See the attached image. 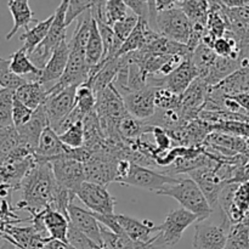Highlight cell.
I'll return each instance as SVG.
<instances>
[{"label":"cell","mask_w":249,"mask_h":249,"mask_svg":"<svg viewBox=\"0 0 249 249\" xmlns=\"http://www.w3.org/2000/svg\"><path fill=\"white\" fill-rule=\"evenodd\" d=\"M94 216L102 226L108 229V230L112 231V232L117 233V235H123L124 233L123 230L121 229V226H119L118 221H117L116 214H111V215H100V214H94Z\"/></svg>","instance_id":"bcb514c9"},{"label":"cell","mask_w":249,"mask_h":249,"mask_svg":"<svg viewBox=\"0 0 249 249\" xmlns=\"http://www.w3.org/2000/svg\"><path fill=\"white\" fill-rule=\"evenodd\" d=\"M68 53H70L68 41L63 40L62 43L55 49V51L53 53L51 57L49 58L45 67L40 71V77H39L38 82L40 83L41 85H45L51 82L57 83L58 80H60L63 72H65L66 66H67Z\"/></svg>","instance_id":"d6986e66"},{"label":"cell","mask_w":249,"mask_h":249,"mask_svg":"<svg viewBox=\"0 0 249 249\" xmlns=\"http://www.w3.org/2000/svg\"><path fill=\"white\" fill-rule=\"evenodd\" d=\"M67 214L71 225L74 226L82 233H84L92 242L96 243L100 248L102 247L101 225L95 219L91 212L71 203L67 208Z\"/></svg>","instance_id":"2e32d148"},{"label":"cell","mask_w":249,"mask_h":249,"mask_svg":"<svg viewBox=\"0 0 249 249\" xmlns=\"http://www.w3.org/2000/svg\"><path fill=\"white\" fill-rule=\"evenodd\" d=\"M102 57H104V46H102L101 36H100L96 22L91 18L87 45H85V62H87L88 70L90 71L91 68L96 67L102 61Z\"/></svg>","instance_id":"d4e9b609"},{"label":"cell","mask_w":249,"mask_h":249,"mask_svg":"<svg viewBox=\"0 0 249 249\" xmlns=\"http://www.w3.org/2000/svg\"><path fill=\"white\" fill-rule=\"evenodd\" d=\"M124 4L128 9L134 12L138 18H142L148 21L150 19V5L148 0H125Z\"/></svg>","instance_id":"7bdbcfd3"},{"label":"cell","mask_w":249,"mask_h":249,"mask_svg":"<svg viewBox=\"0 0 249 249\" xmlns=\"http://www.w3.org/2000/svg\"><path fill=\"white\" fill-rule=\"evenodd\" d=\"M22 142L23 141L15 126L0 128V165L6 162L7 158L22 145Z\"/></svg>","instance_id":"4dcf8cb0"},{"label":"cell","mask_w":249,"mask_h":249,"mask_svg":"<svg viewBox=\"0 0 249 249\" xmlns=\"http://www.w3.org/2000/svg\"><path fill=\"white\" fill-rule=\"evenodd\" d=\"M7 7H9L12 18H14V27L5 36L6 40H11L15 34L17 33V31L22 27L28 29L31 22H38L34 18L33 11L31 10L28 1H26V0H10V1H7Z\"/></svg>","instance_id":"7402d4cb"},{"label":"cell","mask_w":249,"mask_h":249,"mask_svg":"<svg viewBox=\"0 0 249 249\" xmlns=\"http://www.w3.org/2000/svg\"><path fill=\"white\" fill-rule=\"evenodd\" d=\"M180 178L170 177V175L158 173L150 168L140 167V165L131 163L128 177L122 180L119 184L124 185V186H134L138 189L148 190V191L158 194L169 185L177 184Z\"/></svg>","instance_id":"8992f818"},{"label":"cell","mask_w":249,"mask_h":249,"mask_svg":"<svg viewBox=\"0 0 249 249\" xmlns=\"http://www.w3.org/2000/svg\"><path fill=\"white\" fill-rule=\"evenodd\" d=\"M75 196L85 204L88 211L100 215L114 214L116 199L112 197L106 186L84 181L75 192Z\"/></svg>","instance_id":"9c48e42d"},{"label":"cell","mask_w":249,"mask_h":249,"mask_svg":"<svg viewBox=\"0 0 249 249\" xmlns=\"http://www.w3.org/2000/svg\"><path fill=\"white\" fill-rule=\"evenodd\" d=\"M156 109L170 111L180 108V96L164 88H157L155 94Z\"/></svg>","instance_id":"8d00e7d4"},{"label":"cell","mask_w":249,"mask_h":249,"mask_svg":"<svg viewBox=\"0 0 249 249\" xmlns=\"http://www.w3.org/2000/svg\"><path fill=\"white\" fill-rule=\"evenodd\" d=\"M68 0H63L56 11L53 12V19L51 23L50 29L46 34L45 39L36 46L33 50V53L28 56L31 62L36 66L38 70H43L45 65L48 63L49 58L51 57L55 49L66 40V34H67V27L65 24V16L66 10H67Z\"/></svg>","instance_id":"277c9868"},{"label":"cell","mask_w":249,"mask_h":249,"mask_svg":"<svg viewBox=\"0 0 249 249\" xmlns=\"http://www.w3.org/2000/svg\"><path fill=\"white\" fill-rule=\"evenodd\" d=\"M95 104H96V96L89 85L84 83L77 88L74 97V108L77 111H79L85 117L94 111Z\"/></svg>","instance_id":"d6a6232c"},{"label":"cell","mask_w":249,"mask_h":249,"mask_svg":"<svg viewBox=\"0 0 249 249\" xmlns=\"http://www.w3.org/2000/svg\"><path fill=\"white\" fill-rule=\"evenodd\" d=\"M220 160H216V162L212 165L198 168L192 172H190V179L194 180L197 186L201 189L202 194L204 195L206 199L208 201L212 209H215L218 207V199L220 196L224 187L228 185V182L224 181L223 178L218 173V165Z\"/></svg>","instance_id":"30bf717a"},{"label":"cell","mask_w":249,"mask_h":249,"mask_svg":"<svg viewBox=\"0 0 249 249\" xmlns=\"http://www.w3.org/2000/svg\"><path fill=\"white\" fill-rule=\"evenodd\" d=\"M49 163L58 186L75 195L80 185L85 181L83 163L72 160L66 155L53 158Z\"/></svg>","instance_id":"ba28073f"},{"label":"cell","mask_w":249,"mask_h":249,"mask_svg":"<svg viewBox=\"0 0 249 249\" xmlns=\"http://www.w3.org/2000/svg\"><path fill=\"white\" fill-rule=\"evenodd\" d=\"M191 22L179 7L157 12L153 31L160 36L182 45H187L191 36Z\"/></svg>","instance_id":"5b68a950"},{"label":"cell","mask_w":249,"mask_h":249,"mask_svg":"<svg viewBox=\"0 0 249 249\" xmlns=\"http://www.w3.org/2000/svg\"><path fill=\"white\" fill-rule=\"evenodd\" d=\"M125 249H170L168 248L158 237V233H156L148 242H133L129 240Z\"/></svg>","instance_id":"f6af8a7d"},{"label":"cell","mask_w":249,"mask_h":249,"mask_svg":"<svg viewBox=\"0 0 249 249\" xmlns=\"http://www.w3.org/2000/svg\"><path fill=\"white\" fill-rule=\"evenodd\" d=\"M216 57L218 56L214 53L213 49L204 45V44L201 43L195 49L190 58H191V62L194 63L195 68L198 72V78H202V79L206 78V75L211 71L212 66L215 62Z\"/></svg>","instance_id":"f546056e"},{"label":"cell","mask_w":249,"mask_h":249,"mask_svg":"<svg viewBox=\"0 0 249 249\" xmlns=\"http://www.w3.org/2000/svg\"><path fill=\"white\" fill-rule=\"evenodd\" d=\"M116 219L124 235L133 242H148L158 232L157 226L147 219L141 221L123 214H116Z\"/></svg>","instance_id":"e0dca14e"},{"label":"cell","mask_w":249,"mask_h":249,"mask_svg":"<svg viewBox=\"0 0 249 249\" xmlns=\"http://www.w3.org/2000/svg\"><path fill=\"white\" fill-rule=\"evenodd\" d=\"M41 213H43L44 226H45L49 237L51 240L67 242L66 237H67V230L68 226H70L68 218L50 208L44 209Z\"/></svg>","instance_id":"cb8c5ba5"},{"label":"cell","mask_w":249,"mask_h":249,"mask_svg":"<svg viewBox=\"0 0 249 249\" xmlns=\"http://www.w3.org/2000/svg\"><path fill=\"white\" fill-rule=\"evenodd\" d=\"M45 249H74L68 242H62L57 240H49L45 245Z\"/></svg>","instance_id":"681fc988"},{"label":"cell","mask_w":249,"mask_h":249,"mask_svg":"<svg viewBox=\"0 0 249 249\" xmlns=\"http://www.w3.org/2000/svg\"><path fill=\"white\" fill-rule=\"evenodd\" d=\"M160 196H168L177 199L181 208L196 215L197 223L208 220L213 214V209L196 182L190 178L180 179L177 184L169 185L164 190L158 192Z\"/></svg>","instance_id":"3957f363"},{"label":"cell","mask_w":249,"mask_h":249,"mask_svg":"<svg viewBox=\"0 0 249 249\" xmlns=\"http://www.w3.org/2000/svg\"><path fill=\"white\" fill-rule=\"evenodd\" d=\"M19 189L22 190V201L17 203L16 209H23L32 215L50 208L58 190L50 163L36 160V164L22 180Z\"/></svg>","instance_id":"6da1fadb"},{"label":"cell","mask_w":249,"mask_h":249,"mask_svg":"<svg viewBox=\"0 0 249 249\" xmlns=\"http://www.w3.org/2000/svg\"><path fill=\"white\" fill-rule=\"evenodd\" d=\"M232 99L235 100L238 104V106L245 111V113L249 117V94H240L232 96Z\"/></svg>","instance_id":"c3c4849f"},{"label":"cell","mask_w":249,"mask_h":249,"mask_svg":"<svg viewBox=\"0 0 249 249\" xmlns=\"http://www.w3.org/2000/svg\"><path fill=\"white\" fill-rule=\"evenodd\" d=\"M152 129V125H148L146 122L136 119L130 114H125L118 123V131L123 140L134 141L140 139L141 136L148 134Z\"/></svg>","instance_id":"f1b7e54d"},{"label":"cell","mask_w":249,"mask_h":249,"mask_svg":"<svg viewBox=\"0 0 249 249\" xmlns=\"http://www.w3.org/2000/svg\"><path fill=\"white\" fill-rule=\"evenodd\" d=\"M224 249H249V220L231 225Z\"/></svg>","instance_id":"1f68e13d"},{"label":"cell","mask_w":249,"mask_h":249,"mask_svg":"<svg viewBox=\"0 0 249 249\" xmlns=\"http://www.w3.org/2000/svg\"><path fill=\"white\" fill-rule=\"evenodd\" d=\"M157 88L147 87L138 91H129L122 95L126 112L140 121H148L156 113L155 94Z\"/></svg>","instance_id":"4fadbf2b"},{"label":"cell","mask_w":249,"mask_h":249,"mask_svg":"<svg viewBox=\"0 0 249 249\" xmlns=\"http://www.w3.org/2000/svg\"><path fill=\"white\" fill-rule=\"evenodd\" d=\"M61 142L68 148H80L84 146V126H83V121L73 124L72 126L67 129L65 133L58 135Z\"/></svg>","instance_id":"d590c367"},{"label":"cell","mask_w":249,"mask_h":249,"mask_svg":"<svg viewBox=\"0 0 249 249\" xmlns=\"http://www.w3.org/2000/svg\"><path fill=\"white\" fill-rule=\"evenodd\" d=\"M209 87L201 78H196L180 96V112L185 122L198 119L208 96Z\"/></svg>","instance_id":"5bb4252c"},{"label":"cell","mask_w":249,"mask_h":249,"mask_svg":"<svg viewBox=\"0 0 249 249\" xmlns=\"http://www.w3.org/2000/svg\"><path fill=\"white\" fill-rule=\"evenodd\" d=\"M177 7V0H155V9L157 12L167 11Z\"/></svg>","instance_id":"7dc6e473"},{"label":"cell","mask_w":249,"mask_h":249,"mask_svg":"<svg viewBox=\"0 0 249 249\" xmlns=\"http://www.w3.org/2000/svg\"><path fill=\"white\" fill-rule=\"evenodd\" d=\"M67 242L74 249H101L95 242H92L89 237L80 232L79 230L70 224L67 230Z\"/></svg>","instance_id":"f35d334b"},{"label":"cell","mask_w":249,"mask_h":249,"mask_svg":"<svg viewBox=\"0 0 249 249\" xmlns=\"http://www.w3.org/2000/svg\"><path fill=\"white\" fill-rule=\"evenodd\" d=\"M9 58L0 57V88L16 91L19 87L26 84L24 78L14 74L9 68Z\"/></svg>","instance_id":"836d02e7"},{"label":"cell","mask_w":249,"mask_h":249,"mask_svg":"<svg viewBox=\"0 0 249 249\" xmlns=\"http://www.w3.org/2000/svg\"><path fill=\"white\" fill-rule=\"evenodd\" d=\"M150 135L153 136L155 140V147L158 152H167L170 148H173V141L170 136L165 130H163L160 126H152L150 131Z\"/></svg>","instance_id":"b9f144b4"},{"label":"cell","mask_w":249,"mask_h":249,"mask_svg":"<svg viewBox=\"0 0 249 249\" xmlns=\"http://www.w3.org/2000/svg\"><path fill=\"white\" fill-rule=\"evenodd\" d=\"M53 14L49 16L46 19H44V21H39L32 28L26 29V32L19 36V39L23 41V46L21 49L27 53V56L31 55L34 49L45 39L46 34H48L49 29H50L51 23H53Z\"/></svg>","instance_id":"4316f807"},{"label":"cell","mask_w":249,"mask_h":249,"mask_svg":"<svg viewBox=\"0 0 249 249\" xmlns=\"http://www.w3.org/2000/svg\"><path fill=\"white\" fill-rule=\"evenodd\" d=\"M177 7H179L186 15L191 24H201L207 27L209 11V2L207 0H177Z\"/></svg>","instance_id":"83f0119b"},{"label":"cell","mask_w":249,"mask_h":249,"mask_svg":"<svg viewBox=\"0 0 249 249\" xmlns=\"http://www.w3.org/2000/svg\"><path fill=\"white\" fill-rule=\"evenodd\" d=\"M77 88V85H72L48 96L44 104V108L49 119V126L51 129H55L57 124L73 109Z\"/></svg>","instance_id":"9a60e30c"},{"label":"cell","mask_w":249,"mask_h":249,"mask_svg":"<svg viewBox=\"0 0 249 249\" xmlns=\"http://www.w3.org/2000/svg\"><path fill=\"white\" fill-rule=\"evenodd\" d=\"M128 7L121 0H108L106 1V18L108 26H113L119 21H123L128 16Z\"/></svg>","instance_id":"74e56055"},{"label":"cell","mask_w":249,"mask_h":249,"mask_svg":"<svg viewBox=\"0 0 249 249\" xmlns=\"http://www.w3.org/2000/svg\"><path fill=\"white\" fill-rule=\"evenodd\" d=\"M198 78V72L195 68L191 58H185L169 75L163 78L151 77L147 78V87L151 88H164L170 90L174 94L181 96L185 90L190 87L192 82Z\"/></svg>","instance_id":"52a82bcc"},{"label":"cell","mask_w":249,"mask_h":249,"mask_svg":"<svg viewBox=\"0 0 249 249\" xmlns=\"http://www.w3.org/2000/svg\"><path fill=\"white\" fill-rule=\"evenodd\" d=\"M91 0H68L67 10H66L65 24L70 26L74 19L79 18L83 14L88 12L91 7Z\"/></svg>","instance_id":"ab89813d"},{"label":"cell","mask_w":249,"mask_h":249,"mask_svg":"<svg viewBox=\"0 0 249 249\" xmlns=\"http://www.w3.org/2000/svg\"><path fill=\"white\" fill-rule=\"evenodd\" d=\"M15 97L32 111L45 104L48 99L46 89L39 82H27L15 91Z\"/></svg>","instance_id":"603a6c76"},{"label":"cell","mask_w":249,"mask_h":249,"mask_svg":"<svg viewBox=\"0 0 249 249\" xmlns=\"http://www.w3.org/2000/svg\"><path fill=\"white\" fill-rule=\"evenodd\" d=\"M90 21H91V15L89 11L83 14L78 19L72 39L71 41H68L70 53H68L66 70L60 80L51 88L46 89L48 96L51 94H56L66 88L72 87V85L80 87L89 78V70H88L87 62H85V45H87L88 34H89Z\"/></svg>","instance_id":"7a4b0ae2"},{"label":"cell","mask_w":249,"mask_h":249,"mask_svg":"<svg viewBox=\"0 0 249 249\" xmlns=\"http://www.w3.org/2000/svg\"><path fill=\"white\" fill-rule=\"evenodd\" d=\"M9 68L14 74L18 75V77H28L27 82H38L39 77H40V70L36 67L33 63L31 62L27 53H24L22 49L15 51L9 58ZM26 79V78H24Z\"/></svg>","instance_id":"484cf974"},{"label":"cell","mask_w":249,"mask_h":249,"mask_svg":"<svg viewBox=\"0 0 249 249\" xmlns=\"http://www.w3.org/2000/svg\"><path fill=\"white\" fill-rule=\"evenodd\" d=\"M68 150L70 148L61 142L57 134L48 126L41 133L38 146L34 151V157L36 162H50L53 158L66 155Z\"/></svg>","instance_id":"ffe728a7"},{"label":"cell","mask_w":249,"mask_h":249,"mask_svg":"<svg viewBox=\"0 0 249 249\" xmlns=\"http://www.w3.org/2000/svg\"><path fill=\"white\" fill-rule=\"evenodd\" d=\"M230 228L231 223L225 215L219 225H207V224L198 223L195 226L194 248L224 249Z\"/></svg>","instance_id":"7c38bea8"},{"label":"cell","mask_w":249,"mask_h":249,"mask_svg":"<svg viewBox=\"0 0 249 249\" xmlns=\"http://www.w3.org/2000/svg\"><path fill=\"white\" fill-rule=\"evenodd\" d=\"M15 91L0 88V128L14 126L12 123V102Z\"/></svg>","instance_id":"e575fe53"},{"label":"cell","mask_w":249,"mask_h":249,"mask_svg":"<svg viewBox=\"0 0 249 249\" xmlns=\"http://www.w3.org/2000/svg\"><path fill=\"white\" fill-rule=\"evenodd\" d=\"M33 111L24 106L22 102H19L16 97L14 96V102H12V123L15 128H19L23 124L31 119Z\"/></svg>","instance_id":"60d3db41"},{"label":"cell","mask_w":249,"mask_h":249,"mask_svg":"<svg viewBox=\"0 0 249 249\" xmlns=\"http://www.w3.org/2000/svg\"><path fill=\"white\" fill-rule=\"evenodd\" d=\"M97 28H99L100 36H101L102 40V46H104V57H102V61L108 56L109 51L112 49V44H113V29H112L111 26L108 24H102V23H96Z\"/></svg>","instance_id":"ee69618b"},{"label":"cell","mask_w":249,"mask_h":249,"mask_svg":"<svg viewBox=\"0 0 249 249\" xmlns=\"http://www.w3.org/2000/svg\"><path fill=\"white\" fill-rule=\"evenodd\" d=\"M196 221V215L185 209L179 208L170 211L164 223L157 226L158 237L168 248L174 247L182 237L185 230Z\"/></svg>","instance_id":"8fae6325"},{"label":"cell","mask_w":249,"mask_h":249,"mask_svg":"<svg viewBox=\"0 0 249 249\" xmlns=\"http://www.w3.org/2000/svg\"><path fill=\"white\" fill-rule=\"evenodd\" d=\"M249 214V181L237 185L232 196V202L224 215L229 219L231 225L241 223Z\"/></svg>","instance_id":"44dd1931"},{"label":"cell","mask_w":249,"mask_h":249,"mask_svg":"<svg viewBox=\"0 0 249 249\" xmlns=\"http://www.w3.org/2000/svg\"><path fill=\"white\" fill-rule=\"evenodd\" d=\"M48 126H49L48 116H46L44 105H41L40 107L34 109L31 119H29L26 124L19 126V128H16V130L17 133H18L21 140L23 141V142L26 143V145L34 152L36 146H38L41 133H43L44 129L48 128Z\"/></svg>","instance_id":"ac0fdd59"}]
</instances>
